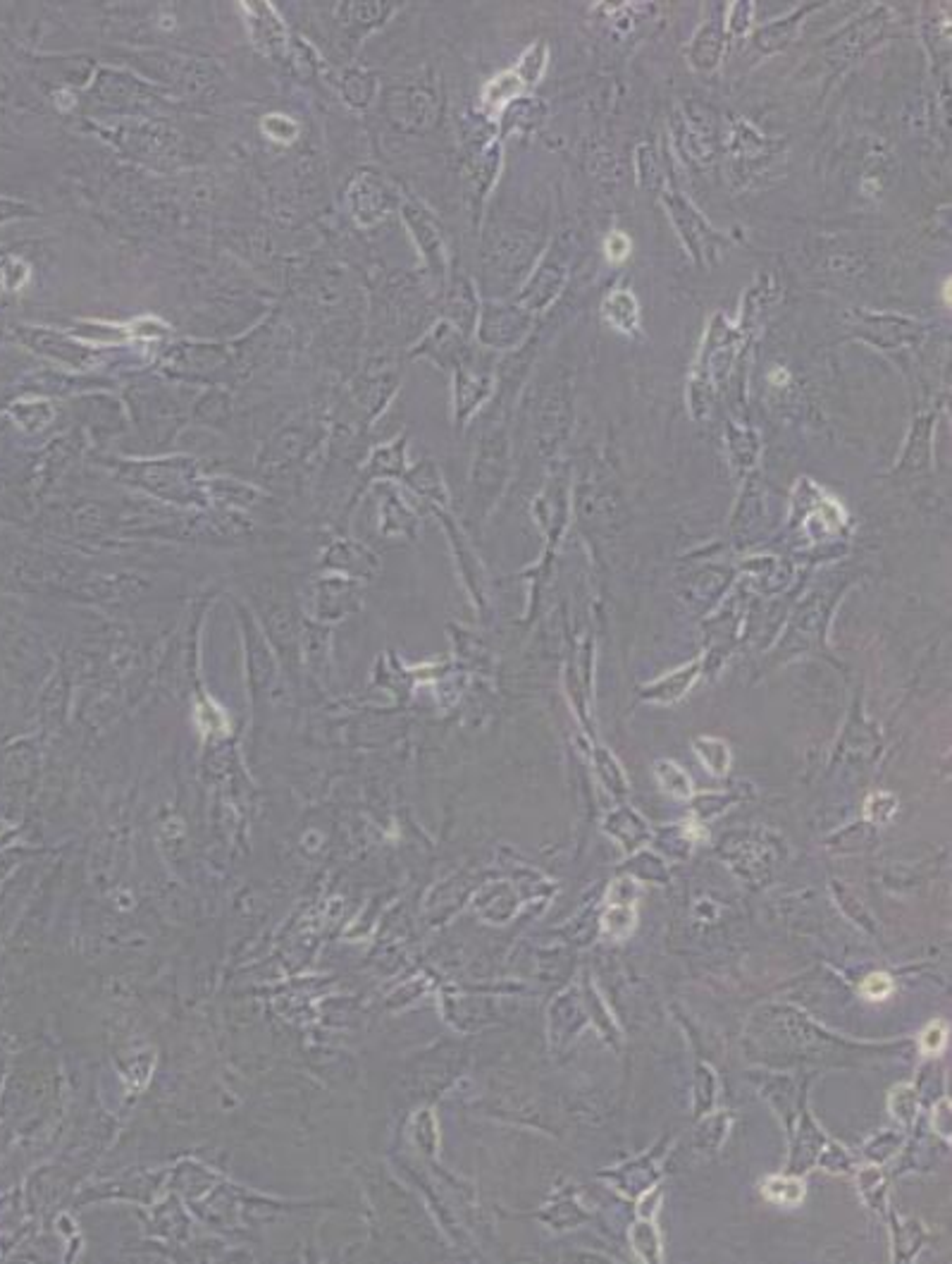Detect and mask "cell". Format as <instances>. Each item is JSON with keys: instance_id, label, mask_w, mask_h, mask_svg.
<instances>
[{"instance_id": "obj_14", "label": "cell", "mask_w": 952, "mask_h": 1264, "mask_svg": "<svg viewBox=\"0 0 952 1264\" xmlns=\"http://www.w3.org/2000/svg\"><path fill=\"white\" fill-rule=\"evenodd\" d=\"M499 161H502V149L499 144H490L477 154L476 163L471 167V194L476 196L477 201H482L487 196V190L495 182V175L499 170Z\"/></svg>"}, {"instance_id": "obj_11", "label": "cell", "mask_w": 952, "mask_h": 1264, "mask_svg": "<svg viewBox=\"0 0 952 1264\" xmlns=\"http://www.w3.org/2000/svg\"><path fill=\"white\" fill-rule=\"evenodd\" d=\"M721 53H724V27H721V19H707L705 24L700 27V32L695 34L692 39L690 50V63L695 65L697 70H714L719 65Z\"/></svg>"}, {"instance_id": "obj_7", "label": "cell", "mask_w": 952, "mask_h": 1264, "mask_svg": "<svg viewBox=\"0 0 952 1264\" xmlns=\"http://www.w3.org/2000/svg\"><path fill=\"white\" fill-rule=\"evenodd\" d=\"M404 218L406 222H409L411 232H414V240L418 242L427 268H430L432 276L442 282L447 276V247H445L442 227L437 225L435 218L418 204H406Z\"/></svg>"}, {"instance_id": "obj_19", "label": "cell", "mask_w": 952, "mask_h": 1264, "mask_svg": "<svg viewBox=\"0 0 952 1264\" xmlns=\"http://www.w3.org/2000/svg\"><path fill=\"white\" fill-rule=\"evenodd\" d=\"M638 172H640V182L648 190H656L661 182V167H659V159H656L654 149L649 144H643L638 149Z\"/></svg>"}, {"instance_id": "obj_22", "label": "cell", "mask_w": 952, "mask_h": 1264, "mask_svg": "<svg viewBox=\"0 0 952 1264\" xmlns=\"http://www.w3.org/2000/svg\"><path fill=\"white\" fill-rule=\"evenodd\" d=\"M752 19V5L750 3H736L728 13V29L733 34H742L747 27H750Z\"/></svg>"}, {"instance_id": "obj_16", "label": "cell", "mask_w": 952, "mask_h": 1264, "mask_svg": "<svg viewBox=\"0 0 952 1264\" xmlns=\"http://www.w3.org/2000/svg\"><path fill=\"white\" fill-rule=\"evenodd\" d=\"M604 316L609 318L611 326L620 330H633L638 326V302L628 292L611 294L604 304Z\"/></svg>"}, {"instance_id": "obj_9", "label": "cell", "mask_w": 952, "mask_h": 1264, "mask_svg": "<svg viewBox=\"0 0 952 1264\" xmlns=\"http://www.w3.org/2000/svg\"><path fill=\"white\" fill-rule=\"evenodd\" d=\"M349 204L356 220L370 225V222L380 220L387 213V208H389V191L385 190V185H382L378 177L363 172L351 185Z\"/></svg>"}, {"instance_id": "obj_17", "label": "cell", "mask_w": 952, "mask_h": 1264, "mask_svg": "<svg viewBox=\"0 0 952 1264\" xmlns=\"http://www.w3.org/2000/svg\"><path fill=\"white\" fill-rule=\"evenodd\" d=\"M344 96L351 105H368L375 96L373 77L363 73H346L344 74Z\"/></svg>"}, {"instance_id": "obj_6", "label": "cell", "mask_w": 952, "mask_h": 1264, "mask_svg": "<svg viewBox=\"0 0 952 1264\" xmlns=\"http://www.w3.org/2000/svg\"><path fill=\"white\" fill-rule=\"evenodd\" d=\"M676 144L690 163L709 165L716 154V125L711 115H697L695 108L680 115L676 125Z\"/></svg>"}, {"instance_id": "obj_2", "label": "cell", "mask_w": 952, "mask_h": 1264, "mask_svg": "<svg viewBox=\"0 0 952 1264\" xmlns=\"http://www.w3.org/2000/svg\"><path fill=\"white\" fill-rule=\"evenodd\" d=\"M664 204L669 208V216L674 220L676 230H678L680 240L685 242L687 251L692 253L697 263L707 266V263H714L719 258V249L724 245V237L700 216L695 206L690 201H685L678 191H669L664 194Z\"/></svg>"}, {"instance_id": "obj_12", "label": "cell", "mask_w": 952, "mask_h": 1264, "mask_svg": "<svg viewBox=\"0 0 952 1264\" xmlns=\"http://www.w3.org/2000/svg\"><path fill=\"white\" fill-rule=\"evenodd\" d=\"M246 15L251 37L258 48L266 50V53H274V50L284 48V29L268 5H246Z\"/></svg>"}, {"instance_id": "obj_21", "label": "cell", "mask_w": 952, "mask_h": 1264, "mask_svg": "<svg viewBox=\"0 0 952 1264\" xmlns=\"http://www.w3.org/2000/svg\"><path fill=\"white\" fill-rule=\"evenodd\" d=\"M862 992L867 994L869 999H885L890 992H893V983H890V978L883 976V973H874V976L864 980Z\"/></svg>"}, {"instance_id": "obj_18", "label": "cell", "mask_w": 952, "mask_h": 1264, "mask_svg": "<svg viewBox=\"0 0 952 1264\" xmlns=\"http://www.w3.org/2000/svg\"><path fill=\"white\" fill-rule=\"evenodd\" d=\"M544 65H547V45H544V44H534V45H531V48L526 50V55H523L521 63H518L516 73L521 74L523 82H526V84H533V82H537V79H539V74H542Z\"/></svg>"}, {"instance_id": "obj_13", "label": "cell", "mask_w": 952, "mask_h": 1264, "mask_svg": "<svg viewBox=\"0 0 952 1264\" xmlns=\"http://www.w3.org/2000/svg\"><path fill=\"white\" fill-rule=\"evenodd\" d=\"M814 8H817V5H809V8H797L795 13H791L788 17H781V19H776V22L762 27L760 32L755 34L757 48H762L764 53H776V50L786 48V45L791 44L793 39H795L797 27H800L802 19L807 17V13H812Z\"/></svg>"}, {"instance_id": "obj_5", "label": "cell", "mask_w": 952, "mask_h": 1264, "mask_svg": "<svg viewBox=\"0 0 952 1264\" xmlns=\"http://www.w3.org/2000/svg\"><path fill=\"white\" fill-rule=\"evenodd\" d=\"M480 328V339L490 347L508 349L513 344L523 342L528 333L534 328L533 313L523 311L516 304H485L477 316Z\"/></svg>"}, {"instance_id": "obj_4", "label": "cell", "mask_w": 952, "mask_h": 1264, "mask_svg": "<svg viewBox=\"0 0 952 1264\" xmlns=\"http://www.w3.org/2000/svg\"><path fill=\"white\" fill-rule=\"evenodd\" d=\"M566 278H568L566 261H563L557 251H549L547 256L533 268L531 278H528L521 292L516 294L513 304L537 318L539 311L552 307L554 299L559 297V292H562L563 285H566Z\"/></svg>"}, {"instance_id": "obj_15", "label": "cell", "mask_w": 952, "mask_h": 1264, "mask_svg": "<svg viewBox=\"0 0 952 1264\" xmlns=\"http://www.w3.org/2000/svg\"><path fill=\"white\" fill-rule=\"evenodd\" d=\"M526 82L521 79V74L516 70H508V73L497 74L490 84L485 86V105L492 110H502L506 105H511L513 101L521 99V91Z\"/></svg>"}, {"instance_id": "obj_23", "label": "cell", "mask_w": 952, "mask_h": 1264, "mask_svg": "<svg viewBox=\"0 0 952 1264\" xmlns=\"http://www.w3.org/2000/svg\"><path fill=\"white\" fill-rule=\"evenodd\" d=\"M943 1033H945V1030L940 1028L938 1023L931 1025V1028L924 1033V1038H921V1047H924V1052H929V1054L938 1052V1049L943 1047V1043H945Z\"/></svg>"}, {"instance_id": "obj_10", "label": "cell", "mask_w": 952, "mask_h": 1264, "mask_svg": "<svg viewBox=\"0 0 952 1264\" xmlns=\"http://www.w3.org/2000/svg\"><path fill=\"white\" fill-rule=\"evenodd\" d=\"M447 316L454 328H461L463 333L477 326L480 316V304H477L476 289L466 276H456L451 280L449 294H447Z\"/></svg>"}, {"instance_id": "obj_20", "label": "cell", "mask_w": 952, "mask_h": 1264, "mask_svg": "<svg viewBox=\"0 0 952 1264\" xmlns=\"http://www.w3.org/2000/svg\"><path fill=\"white\" fill-rule=\"evenodd\" d=\"M263 132H266L270 139L289 144V141L297 139L299 125L294 123L289 115H268V118L263 120Z\"/></svg>"}, {"instance_id": "obj_8", "label": "cell", "mask_w": 952, "mask_h": 1264, "mask_svg": "<svg viewBox=\"0 0 952 1264\" xmlns=\"http://www.w3.org/2000/svg\"><path fill=\"white\" fill-rule=\"evenodd\" d=\"M885 27V10H872L869 15L859 17L857 22L850 24L848 29L833 37L828 42V53L836 63H852L859 53L869 48L872 44H877L874 39L883 32Z\"/></svg>"}, {"instance_id": "obj_3", "label": "cell", "mask_w": 952, "mask_h": 1264, "mask_svg": "<svg viewBox=\"0 0 952 1264\" xmlns=\"http://www.w3.org/2000/svg\"><path fill=\"white\" fill-rule=\"evenodd\" d=\"M385 113L404 132H422L437 120V101L425 86H394L385 96Z\"/></svg>"}, {"instance_id": "obj_1", "label": "cell", "mask_w": 952, "mask_h": 1264, "mask_svg": "<svg viewBox=\"0 0 952 1264\" xmlns=\"http://www.w3.org/2000/svg\"><path fill=\"white\" fill-rule=\"evenodd\" d=\"M539 249L542 245L534 240L533 232L506 230L497 235V240H492L485 251L487 282L504 287L502 292H511L516 282H521V278L533 271Z\"/></svg>"}]
</instances>
